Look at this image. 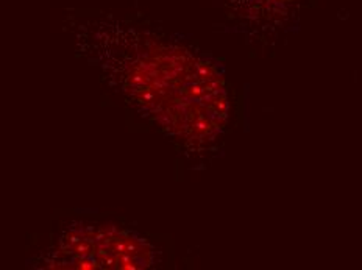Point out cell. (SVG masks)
I'll return each mask as SVG.
<instances>
[{"label":"cell","mask_w":362,"mask_h":270,"mask_svg":"<svg viewBox=\"0 0 362 270\" xmlns=\"http://www.w3.org/2000/svg\"><path fill=\"white\" fill-rule=\"evenodd\" d=\"M155 254L153 247L133 231L78 223L59 236L37 267L144 269L153 264Z\"/></svg>","instance_id":"obj_2"},{"label":"cell","mask_w":362,"mask_h":270,"mask_svg":"<svg viewBox=\"0 0 362 270\" xmlns=\"http://www.w3.org/2000/svg\"><path fill=\"white\" fill-rule=\"evenodd\" d=\"M80 28L81 54L186 153L206 152L221 138L228 95L217 63L128 25L90 22Z\"/></svg>","instance_id":"obj_1"}]
</instances>
